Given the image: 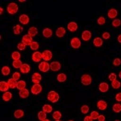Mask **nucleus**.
<instances>
[{
    "instance_id": "obj_12",
    "label": "nucleus",
    "mask_w": 121,
    "mask_h": 121,
    "mask_svg": "<svg viewBox=\"0 0 121 121\" xmlns=\"http://www.w3.org/2000/svg\"><path fill=\"white\" fill-rule=\"evenodd\" d=\"M91 36H92V35H91V32L88 30L84 31V32L82 33V40L84 41H88V40H91Z\"/></svg>"
},
{
    "instance_id": "obj_56",
    "label": "nucleus",
    "mask_w": 121,
    "mask_h": 121,
    "mask_svg": "<svg viewBox=\"0 0 121 121\" xmlns=\"http://www.w3.org/2000/svg\"><path fill=\"white\" fill-rule=\"evenodd\" d=\"M115 121H120V120H115Z\"/></svg>"
},
{
    "instance_id": "obj_48",
    "label": "nucleus",
    "mask_w": 121,
    "mask_h": 121,
    "mask_svg": "<svg viewBox=\"0 0 121 121\" xmlns=\"http://www.w3.org/2000/svg\"><path fill=\"white\" fill-rule=\"evenodd\" d=\"M103 39H105V40H107V39H109V38H110V33H109V32H103Z\"/></svg>"
},
{
    "instance_id": "obj_52",
    "label": "nucleus",
    "mask_w": 121,
    "mask_h": 121,
    "mask_svg": "<svg viewBox=\"0 0 121 121\" xmlns=\"http://www.w3.org/2000/svg\"><path fill=\"white\" fill-rule=\"evenodd\" d=\"M118 41L120 43H121V34L119 35V36H118Z\"/></svg>"
},
{
    "instance_id": "obj_38",
    "label": "nucleus",
    "mask_w": 121,
    "mask_h": 121,
    "mask_svg": "<svg viewBox=\"0 0 121 121\" xmlns=\"http://www.w3.org/2000/svg\"><path fill=\"white\" fill-rule=\"evenodd\" d=\"M11 57L14 60H19L20 58V53L19 52L15 51V52H13L12 54H11Z\"/></svg>"
},
{
    "instance_id": "obj_22",
    "label": "nucleus",
    "mask_w": 121,
    "mask_h": 121,
    "mask_svg": "<svg viewBox=\"0 0 121 121\" xmlns=\"http://www.w3.org/2000/svg\"><path fill=\"white\" fill-rule=\"evenodd\" d=\"M19 95L22 99H26V98H28V95H29V91L28 89L21 90V91H19Z\"/></svg>"
},
{
    "instance_id": "obj_7",
    "label": "nucleus",
    "mask_w": 121,
    "mask_h": 121,
    "mask_svg": "<svg viewBox=\"0 0 121 121\" xmlns=\"http://www.w3.org/2000/svg\"><path fill=\"white\" fill-rule=\"evenodd\" d=\"M42 57L44 59V61H48V60H50L52 57V53L50 50H44V52H42Z\"/></svg>"
},
{
    "instance_id": "obj_17",
    "label": "nucleus",
    "mask_w": 121,
    "mask_h": 121,
    "mask_svg": "<svg viewBox=\"0 0 121 121\" xmlns=\"http://www.w3.org/2000/svg\"><path fill=\"white\" fill-rule=\"evenodd\" d=\"M99 89L101 92L105 93L109 90V86L107 82H101L99 86Z\"/></svg>"
},
{
    "instance_id": "obj_47",
    "label": "nucleus",
    "mask_w": 121,
    "mask_h": 121,
    "mask_svg": "<svg viewBox=\"0 0 121 121\" xmlns=\"http://www.w3.org/2000/svg\"><path fill=\"white\" fill-rule=\"evenodd\" d=\"M109 80H110L111 82H114L115 80H116V74L114 73H110V75H109Z\"/></svg>"
},
{
    "instance_id": "obj_45",
    "label": "nucleus",
    "mask_w": 121,
    "mask_h": 121,
    "mask_svg": "<svg viewBox=\"0 0 121 121\" xmlns=\"http://www.w3.org/2000/svg\"><path fill=\"white\" fill-rule=\"evenodd\" d=\"M12 78H14L15 81H18V80L20 78V73H18V72H15L12 75Z\"/></svg>"
},
{
    "instance_id": "obj_6",
    "label": "nucleus",
    "mask_w": 121,
    "mask_h": 121,
    "mask_svg": "<svg viewBox=\"0 0 121 121\" xmlns=\"http://www.w3.org/2000/svg\"><path fill=\"white\" fill-rule=\"evenodd\" d=\"M33 42V40H32V37L31 36H29V35H24V36H23L22 38V43L25 44L26 46L31 45V44Z\"/></svg>"
},
{
    "instance_id": "obj_32",
    "label": "nucleus",
    "mask_w": 121,
    "mask_h": 121,
    "mask_svg": "<svg viewBox=\"0 0 121 121\" xmlns=\"http://www.w3.org/2000/svg\"><path fill=\"white\" fill-rule=\"evenodd\" d=\"M42 109H43V112H44L45 113H50L52 111V106H50V105H48V104H44V106H43Z\"/></svg>"
},
{
    "instance_id": "obj_29",
    "label": "nucleus",
    "mask_w": 121,
    "mask_h": 121,
    "mask_svg": "<svg viewBox=\"0 0 121 121\" xmlns=\"http://www.w3.org/2000/svg\"><path fill=\"white\" fill-rule=\"evenodd\" d=\"M66 75L65 73H59V74L57 75V77H56V79H57L58 82H64L66 81Z\"/></svg>"
},
{
    "instance_id": "obj_46",
    "label": "nucleus",
    "mask_w": 121,
    "mask_h": 121,
    "mask_svg": "<svg viewBox=\"0 0 121 121\" xmlns=\"http://www.w3.org/2000/svg\"><path fill=\"white\" fill-rule=\"evenodd\" d=\"M113 65L115 66H119L121 65V60L120 58H116L114 60H113Z\"/></svg>"
},
{
    "instance_id": "obj_53",
    "label": "nucleus",
    "mask_w": 121,
    "mask_h": 121,
    "mask_svg": "<svg viewBox=\"0 0 121 121\" xmlns=\"http://www.w3.org/2000/svg\"><path fill=\"white\" fill-rule=\"evenodd\" d=\"M3 7H1V8H0V14H3Z\"/></svg>"
},
{
    "instance_id": "obj_21",
    "label": "nucleus",
    "mask_w": 121,
    "mask_h": 121,
    "mask_svg": "<svg viewBox=\"0 0 121 121\" xmlns=\"http://www.w3.org/2000/svg\"><path fill=\"white\" fill-rule=\"evenodd\" d=\"M31 68L30 65H28V64H23L22 66L20 67V72L23 73H28L29 71H30Z\"/></svg>"
},
{
    "instance_id": "obj_9",
    "label": "nucleus",
    "mask_w": 121,
    "mask_h": 121,
    "mask_svg": "<svg viewBox=\"0 0 121 121\" xmlns=\"http://www.w3.org/2000/svg\"><path fill=\"white\" fill-rule=\"evenodd\" d=\"M32 60L35 62H40V60L43 59L42 57V53L40 52H35L34 53L32 54Z\"/></svg>"
},
{
    "instance_id": "obj_57",
    "label": "nucleus",
    "mask_w": 121,
    "mask_h": 121,
    "mask_svg": "<svg viewBox=\"0 0 121 121\" xmlns=\"http://www.w3.org/2000/svg\"><path fill=\"white\" fill-rule=\"evenodd\" d=\"M56 121H60V120H56Z\"/></svg>"
},
{
    "instance_id": "obj_36",
    "label": "nucleus",
    "mask_w": 121,
    "mask_h": 121,
    "mask_svg": "<svg viewBox=\"0 0 121 121\" xmlns=\"http://www.w3.org/2000/svg\"><path fill=\"white\" fill-rule=\"evenodd\" d=\"M52 118L54 119L55 120H59L60 118H61V113L58 111H56V112H53L52 114Z\"/></svg>"
},
{
    "instance_id": "obj_27",
    "label": "nucleus",
    "mask_w": 121,
    "mask_h": 121,
    "mask_svg": "<svg viewBox=\"0 0 121 121\" xmlns=\"http://www.w3.org/2000/svg\"><path fill=\"white\" fill-rule=\"evenodd\" d=\"M23 115H24V112H23V111L20 110V109H19V110H16L15 112V113H14V116L16 119L22 118V117L23 116Z\"/></svg>"
},
{
    "instance_id": "obj_2",
    "label": "nucleus",
    "mask_w": 121,
    "mask_h": 121,
    "mask_svg": "<svg viewBox=\"0 0 121 121\" xmlns=\"http://www.w3.org/2000/svg\"><path fill=\"white\" fill-rule=\"evenodd\" d=\"M48 100H49L50 102L52 103H56L58 100H59V95L56 92V91H50L49 93L48 94Z\"/></svg>"
},
{
    "instance_id": "obj_20",
    "label": "nucleus",
    "mask_w": 121,
    "mask_h": 121,
    "mask_svg": "<svg viewBox=\"0 0 121 121\" xmlns=\"http://www.w3.org/2000/svg\"><path fill=\"white\" fill-rule=\"evenodd\" d=\"M107 103L105 102L104 100H99L98 103H97V107H98V108L99 110L101 111H104L105 109L107 108Z\"/></svg>"
},
{
    "instance_id": "obj_40",
    "label": "nucleus",
    "mask_w": 121,
    "mask_h": 121,
    "mask_svg": "<svg viewBox=\"0 0 121 121\" xmlns=\"http://www.w3.org/2000/svg\"><path fill=\"white\" fill-rule=\"evenodd\" d=\"M91 116L93 120H98V118L99 116V114L98 112H95V111H94V112H92L91 113V116Z\"/></svg>"
},
{
    "instance_id": "obj_18",
    "label": "nucleus",
    "mask_w": 121,
    "mask_h": 121,
    "mask_svg": "<svg viewBox=\"0 0 121 121\" xmlns=\"http://www.w3.org/2000/svg\"><path fill=\"white\" fill-rule=\"evenodd\" d=\"M65 32H66V31H65V29L64 28H58L57 29H56V36H57V37H63L65 35Z\"/></svg>"
},
{
    "instance_id": "obj_16",
    "label": "nucleus",
    "mask_w": 121,
    "mask_h": 121,
    "mask_svg": "<svg viewBox=\"0 0 121 121\" xmlns=\"http://www.w3.org/2000/svg\"><path fill=\"white\" fill-rule=\"evenodd\" d=\"M10 86L7 83V82H4V81H2L0 82V91H3V92H7V91L9 90Z\"/></svg>"
},
{
    "instance_id": "obj_25",
    "label": "nucleus",
    "mask_w": 121,
    "mask_h": 121,
    "mask_svg": "<svg viewBox=\"0 0 121 121\" xmlns=\"http://www.w3.org/2000/svg\"><path fill=\"white\" fill-rule=\"evenodd\" d=\"M37 33H38V30L36 27H31V28L28 29V35L32 36H32H36Z\"/></svg>"
},
{
    "instance_id": "obj_54",
    "label": "nucleus",
    "mask_w": 121,
    "mask_h": 121,
    "mask_svg": "<svg viewBox=\"0 0 121 121\" xmlns=\"http://www.w3.org/2000/svg\"><path fill=\"white\" fill-rule=\"evenodd\" d=\"M119 77H120V78H121V71L120 72V73H119Z\"/></svg>"
},
{
    "instance_id": "obj_30",
    "label": "nucleus",
    "mask_w": 121,
    "mask_h": 121,
    "mask_svg": "<svg viewBox=\"0 0 121 121\" xmlns=\"http://www.w3.org/2000/svg\"><path fill=\"white\" fill-rule=\"evenodd\" d=\"M25 87H26V82H25L24 81H19L18 82H17L16 88L18 90H19V91L25 89Z\"/></svg>"
},
{
    "instance_id": "obj_58",
    "label": "nucleus",
    "mask_w": 121,
    "mask_h": 121,
    "mask_svg": "<svg viewBox=\"0 0 121 121\" xmlns=\"http://www.w3.org/2000/svg\"><path fill=\"white\" fill-rule=\"evenodd\" d=\"M69 121H73V120H69Z\"/></svg>"
},
{
    "instance_id": "obj_11",
    "label": "nucleus",
    "mask_w": 121,
    "mask_h": 121,
    "mask_svg": "<svg viewBox=\"0 0 121 121\" xmlns=\"http://www.w3.org/2000/svg\"><path fill=\"white\" fill-rule=\"evenodd\" d=\"M67 28L69 29V32H76L78 28V26L77 23L75 22H70L67 24Z\"/></svg>"
},
{
    "instance_id": "obj_34",
    "label": "nucleus",
    "mask_w": 121,
    "mask_h": 121,
    "mask_svg": "<svg viewBox=\"0 0 121 121\" xmlns=\"http://www.w3.org/2000/svg\"><path fill=\"white\" fill-rule=\"evenodd\" d=\"M38 119L40 120H46V117H47V115H46V113L44 112H43V111H41V112H40L38 113Z\"/></svg>"
},
{
    "instance_id": "obj_4",
    "label": "nucleus",
    "mask_w": 121,
    "mask_h": 121,
    "mask_svg": "<svg viewBox=\"0 0 121 121\" xmlns=\"http://www.w3.org/2000/svg\"><path fill=\"white\" fill-rule=\"evenodd\" d=\"M39 69L41 72H48L50 69V65L47 61H43L39 64Z\"/></svg>"
},
{
    "instance_id": "obj_55",
    "label": "nucleus",
    "mask_w": 121,
    "mask_h": 121,
    "mask_svg": "<svg viewBox=\"0 0 121 121\" xmlns=\"http://www.w3.org/2000/svg\"><path fill=\"white\" fill-rule=\"evenodd\" d=\"M43 121H50L49 120H47V119H46V120H43Z\"/></svg>"
},
{
    "instance_id": "obj_49",
    "label": "nucleus",
    "mask_w": 121,
    "mask_h": 121,
    "mask_svg": "<svg viewBox=\"0 0 121 121\" xmlns=\"http://www.w3.org/2000/svg\"><path fill=\"white\" fill-rule=\"evenodd\" d=\"M116 100L119 101V102H121V93H118L116 95Z\"/></svg>"
},
{
    "instance_id": "obj_26",
    "label": "nucleus",
    "mask_w": 121,
    "mask_h": 121,
    "mask_svg": "<svg viewBox=\"0 0 121 121\" xmlns=\"http://www.w3.org/2000/svg\"><path fill=\"white\" fill-rule=\"evenodd\" d=\"M7 83H8L10 88L11 89H14L15 87H17V81H15L14 78H10L7 81Z\"/></svg>"
},
{
    "instance_id": "obj_31",
    "label": "nucleus",
    "mask_w": 121,
    "mask_h": 121,
    "mask_svg": "<svg viewBox=\"0 0 121 121\" xmlns=\"http://www.w3.org/2000/svg\"><path fill=\"white\" fill-rule=\"evenodd\" d=\"M23 63L20 60H14L12 63V65L13 67L15 68V69H20V67L22 66Z\"/></svg>"
},
{
    "instance_id": "obj_28",
    "label": "nucleus",
    "mask_w": 121,
    "mask_h": 121,
    "mask_svg": "<svg viewBox=\"0 0 121 121\" xmlns=\"http://www.w3.org/2000/svg\"><path fill=\"white\" fill-rule=\"evenodd\" d=\"M13 31H14V33L15 35H19L22 32L23 28L20 26V25L17 24V25H15V26H14V28H13Z\"/></svg>"
},
{
    "instance_id": "obj_50",
    "label": "nucleus",
    "mask_w": 121,
    "mask_h": 121,
    "mask_svg": "<svg viewBox=\"0 0 121 121\" xmlns=\"http://www.w3.org/2000/svg\"><path fill=\"white\" fill-rule=\"evenodd\" d=\"M94 120L92 118H91V116H86L85 118H84V121H93Z\"/></svg>"
},
{
    "instance_id": "obj_19",
    "label": "nucleus",
    "mask_w": 121,
    "mask_h": 121,
    "mask_svg": "<svg viewBox=\"0 0 121 121\" xmlns=\"http://www.w3.org/2000/svg\"><path fill=\"white\" fill-rule=\"evenodd\" d=\"M42 33H43V36L45 38H50L52 36V31L50 28H44V30H43Z\"/></svg>"
},
{
    "instance_id": "obj_8",
    "label": "nucleus",
    "mask_w": 121,
    "mask_h": 121,
    "mask_svg": "<svg viewBox=\"0 0 121 121\" xmlns=\"http://www.w3.org/2000/svg\"><path fill=\"white\" fill-rule=\"evenodd\" d=\"M70 44H71L72 48H80V46H81V41H80V40L78 37H74L71 40Z\"/></svg>"
},
{
    "instance_id": "obj_10",
    "label": "nucleus",
    "mask_w": 121,
    "mask_h": 121,
    "mask_svg": "<svg viewBox=\"0 0 121 121\" xmlns=\"http://www.w3.org/2000/svg\"><path fill=\"white\" fill-rule=\"evenodd\" d=\"M41 78H42L41 75L38 73H34L32 76V81L34 84H40V82Z\"/></svg>"
},
{
    "instance_id": "obj_3",
    "label": "nucleus",
    "mask_w": 121,
    "mask_h": 121,
    "mask_svg": "<svg viewBox=\"0 0 121 121\" xmlns=\"http://www.w3.org/2000/svg\"><path fill=\"white\" fill-rule=\"evenodd\" d=\"M81 81L84 86H89L92 82V78L90 74H83L81 78Z\"/></svg>"
},
{
    "instance_id": "obj_43",
    "label": "nucleus",
    "mask_w": 121,
    "mask_h": 121,
    "mask_svg": "<svg viewBox=\"0 0 121 121\" xmlns=\"http://www.w3.org/2000/svg\"><path fill=\"white\" fill-rule=\"evenodd\" d=\"M97 22H98V23L99 25H103V24H105V23H106V19H105L104 17L101 16L98 19Z\"/></svg>"
},
{
    "instance_id": "obj_24",
    "label": "nucleus",
    "mask_w": 121,
    "mask_h": 121,
    "mask_svg": "<svg viewBox=\"0 0 121 121\" xmlns=\"http://www.w3.org/2000/svg\"><path fill=\"white\" fill-rule=\"evenodd\" d=\"M93 44H94V45H95V47H100V46H102V45H103V41L102 38H100V37H96V38L94 39Z\"/></svg>"
},
{
    "instance_id": "obj_41",
    "label": "nucleus",
    "mask_w": 121,
    "mask_h": 121,
    "mask_svg": "<svg viewBox=\"0 0 121 121\" xmlns=\"http://www.w3.org/2000/svg\"><path fill=\"white\" fill-rule=\"evenodd\" d=\"M120 24H121V21H120V19H115L114 20L112 21V26L113 27H119V26H120Z\"/></svg>"
},
{
    "instance_id": "obj_13",
    "label": "nucleus",
    "mask_w": 121,
    "mask_h": 121,
    "mask_svg": "<svg viewBox=\"0 0 121 121\" xmlns=\"http://www.w3.org/2000/svg\"><path fill=\"white\" fill-rule=\"evenodd\" d=\"M60 63L58 61H52L50 64V69L52 71H58L60 69Z\"/></svg>"
},
{
    "instance_id": "obj_37",
    "label": "nucleus",
    "mask_w": 121,
    "mask_h": 121,
    "mask_svg": "<svg viewBox=\"0 0 121 121\" xmlns=\"http://www.w3.org/2000/svg\"><path fill=\"white\" fill-rule=\"evenodd\" d=\"M112 86L114 89L117 90V89H119L121 86V83L118 81V80H115L114 82H112Z\"/></svg>"
},
{
    "instance_id": "obj_23",
    "label": "nucleus",
    "mask_w": 121,
    "mask_h": 121,
    "mask_svg": "<svg viewBox=\"0 0 121 121\" xmlns=\"http://www.w3.org/2000/svg\"><path fill=\"white\" fill-rule=\"evenodd\" d=\"M2 98H3V99L5 102H8V101H10L12 99V94L11 92H9V91H7V92H4Z\"/></svg>"
},
{
    "instance_id": "obj_1",
    "label": "nucleus",
    "mask_w": 121,
    "mask_h": 121,
    "mask_svg": "<svg viewBox=\"0 0 121 121\" xmlns=\"http://www.w3.org/2000/svg\"><path fill=\"white\" fill-rule=\"evenodd\" d=\"M7 12H8L9 14L14 15L15 13H17V11H18V10H19V7L15 3H9L8 6H7Z\"/></svg>"
},
{
    "instance_id": "obj_35",
    "label": "nucleus",
    "mask_w": 121,
    "mask_h": 121,
    "mask_svg": "<svg viewBox=\"0 0 121 121\" xmlns=\"http://www.w3.org/2000/svg\"><path fill=\"white\" fill-rule=\"evenodd\" d=\"M112 109H113V111L116 113L120 112H121V104H120V103H116V104L113 105Z\"/></svg>"
},
{
    "instance_id": "obj_42",
    "label": "nucleus",
    "mask_w": 121,
    "mask_h": 121,
    "mask_svg": "<svg viewBox=\"0 0 121 121\" xmlns=\"http://www.w3.org/2000/svg\"><path fill=\"white\" fill-rule=\"evenodd\" d=\"M89 107L86 106V105H83L82 107H81V112L83 113V114H87L89 112Z\"/></svg>"
},
{
    "instance_id": "obj_51",
    "label": "nucleus",
    "mask_w": 121,
    "mask_h": 121,
    "mask_svg": "<svg viewBox=\"0 0 121 121\" xmlns=\"http://www.w3.org/2000/svg\"><path fill=\"white\" fill-rule=\"evenodd\" d=\"M98 120H99V121H105V116H103V115H99Z\"/></svg>"
},
{
    "instance_id": "obj_15",
    "label": "nucleus",
    "mask_w": 121,
    "mask_h": 121,
    "mask_svg": "<svg viewBox=\"0 0 121 121\" xmlns=\"http://www.w3.org/2000/svg\"><path fill=\"white\" fill-rule=\"evenodd\" d=\"M117 15H118V11H117L116 9H114V8L110 9L108 11V12H107V16H108V18H110V19L116 18Z\"/></svg>"
},
{
    "instance_id": "obj_5",
    "label": "nucleus",
    "mask_w": 121,
    "mask_h": 121,
    "mask_svg": "<svg viewBox=\"0 0 121 121\" xmlns=\"http://www.w3.org/2000/svg\"><path fill=\"white\" fill-rule=\"evenodd\" d=\"M41 91H42V86L40 84H34L32 86V89H31V92L33 95H38V94L41 92Z\"/></svg>"
},
{
    "instance_id": "obj_39",
    "label": "nucleus",
    "mask_w": 121,
    "mask_h": 121,
    "mask_svg": "<svg viewBox=\"0 0 121 121\" xmlns=\"http://www.w3.org/2000/svg\"><path fill=\"white\" fill-rule=\"evenodd\" d=\"M39 47H40V45H39L38 43L36 41H33L30 45L31 49H32V50H37L39 48Z\"/></svg>"
},
{
    "instance_id": "obj_44",
    "label": "nucleus",
    "mask_w": 121,
    "mask_h": 121,
    "mask_svg": "<svg viewBox=\"0 0 121 121\" xmlns=\"http://www.w3.org/2000/svg\"><path fill=\"white\" fill-rule=\"evenodd\" d=\"M17 48H18L19 50H21V51H23V50H25V48H26V45H25L23 43H19L18 45H17Z\"/></svg>"
},
{
    "instance_id": "obj_14",
    "label": "nucleus",
    "mask_w": 121,
    "mask_h": 121,
    "mask_svg": "<svg viewBox=\"0 0 121 121\" xmlns=\"http://www.w3.org/2000/svg\"><path fill=\"white\" fill-rule=\"evenodd\" d=\"M29 17L27 15H21L19 18V21L23 25H27L29 23Z\"/></svg>"
},
{
    "instance_id": "obj_33",
    "label": "nucleus",
    "mask_w": 121,
    "mask_h": 121,
    "mask_svg": "<svg viewBox=\"0 0 121 121\" xmlns=\"http://www.w3.org/2000/svg\"><path fill=\"white\" fill-rule=\"evenodd\" d=\"M10 72H11V69L8 66H3L2 68V73L4 76H7L10 73Z\"/></svg>"
}]
</instances>
